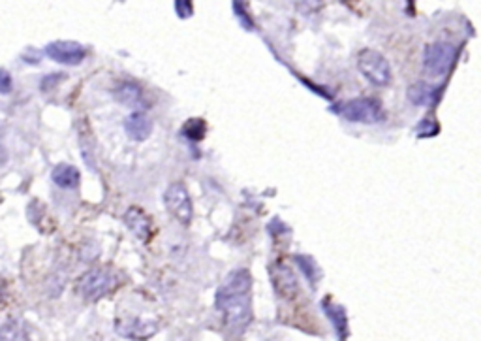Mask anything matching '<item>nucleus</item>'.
I'll use <instances>...</instances> for the list:
<instances>
[{
	"instance_id": "2",
	"label": "nucleus",
	"mask_w": 481,
	"mask_h": 341,
	"mask_svg": "<svg viewBox=\"0 0 481 341\" xmlns=\"http://www.w3.org/2000/svg\"><path fill=\"white\" fill-rule=\"evenodd\" d=\"M335 112H338L343 119L350 121V123H361V125H376L385 117L382 104L375 98L367 97L352 98V100L341 104Z\"/></svg>"
},
{
	"instance_id": "17",
	"label": "nucleus",
	"mask_w": 481,
	"mask_h": 341,
	"mask_svg": "<svg viewBox=\"0 0 481 341\" xmlns=\"http://www.w3.org/2000/svg\"><path fill=\"white\" fill-rule=\"evenodd\" d=\"M297 8H299V13H314L321 8V0H297Z\"/></svg>"
},
{
	"instance_id": "1",
	"label": "nucleus",
	"mask_w": 481,
	"mask_h": 341,
	"mask_svg": "<svg viewBox=\"0 0 481 341\" xmlns=\"http://www.w3.org/2000/svg\"><path fill=\"white\" fill-rule=\"evenodd\" d=\"M216 308L220 309V313L224 315V323L228 326V330L240 334V332L246 330V326L250 325V293H233V291L219 288V293H216Z\"/></svg>"
},
{
	"instance_id": "6",
	"label": "nucleus",
	"mask_w": 481,
	"mask_h": 341,
	"mask_svg": "<svg viewBox=\"0 0 481 341\" xmlns=\"http://www.w3.org/2000/svg\"><path fill=\"white\" fill-rule=\"evenodd\" d=\"M164 204L167 212L175 217L181 224H190L194 217L192 198L188 195L187 187L182 183H172L164 193Z\"/></svg>"
},
{
	"instance_id": "12",
	"label": "nucleus",
	"mask_w": 481,
	"mask_h": 341,
	"mask_svg": "<svg viewBox=\"0 0 481 341\" xmlns=\"http://www.w3.org/2000/svg\"><path fill=\"white\" fill-rule=\"evenodd\" d=\"M51 179H53V183L57 187H60V189H77L81 181V173L74 164L60 163L51 172Z\"/></svg>"
},
{
	"instance_id": "4",
	"label": "nucleus",
	"mask_w": 481,
	"mask_h": 341,
	"mask_svg": "<svg viewBox=\"0 0 481 341\" xmlns=\"http://www.w3.org/2000/svg\"><path fill=\"white\" fill-rule=\"evenodd\" d=\"M358 70L375 87H387L391 83V66L384 55L376 49H363L358 55Z\"/></svg>"
},
{
	"instance_id": "11",
	"label": "nucleus",
	"mask_w": 481,
	"mask_h": 341,
	"mask_svg": "<svg viewBox=\"0 0 481 341\" xmlns=\"http://www.w3.org/2000/svg\"><path fill=\"white\" fill-rule=\"evenodd\" d=\"M113 97L117 98V102H121L126 108L132 109H143L147 104H145V97L141 87L136 85L132 82H124L113 91Z\"/></svg>"
},
{
	"instance_id": "19",
	"label": "nucleus",
	"mask_w": 481,
	"mask_h": 341,
	"mask_svg": "<svg viewBox=\"0 0 481 341\" xmlns=\"http://www.w3.org/2000/svg\"><path fill=\"white\" fill-rule=\"evenodd\" d=\"M60 80H62L60 74H51V76H45L42 80V91H49V89L57 87V83H59Z\"/></svg>"
},
{
	"instance_id": "13",
	"label": "nucleus",
	"mask_w": 481,
	"mask_h": 341,
	"mask_svg": "<svg viewBox=\"0 0 481 341\" xmlns=\"http://www.w3.org/2000/svg\"><path fill=\"white\" fill-rule=\"evenodd\" d=\"M321 308L326 311L327 319L333 323V328L337 332L338 340H346L348 337V315L346 309L338 303H333L331 300H326L321 303Z\"/></svg>"
},
{
	"instance_id": "8",
	"label": "nucleus",
	"mask_w": 481,
	"mask_h": 341,
	"mask_svg": "<svg viewBox=\"0 0 481 341\" xmlns=\"http://www.w3.org/2000/svg\"><path fill=\"white\" fill-rule=\"evenodd\" d=\"M43 53L48 55L49 59L55 63L66 66H77L81 65L87 57V49L79 42L74 40H57L45 45Z\"/></svg>"
},
{
	"instance_id": "16",
	"label": "nucleus",
	"mask_w": 481,
	"mask_h": 341,
	"mask_svg": "<svg viewBox=\"0 0 481 341\" xmlns=\"http://www.w3.org/2000/svg\"><path fill=\"white\" fill-rule=\"evenodd\" d=\"M294 260L299 264L301 271L305 274V277L310 281V285H314L316 283V274H318V264L314 262L312 256L306 255H295Z\"/></svg>"
},
{
	"instance_id": "3",
	"label": "nucleus",
	"mask_w": 481,
	"mask_h": 341,
	"mask_svg": "<svg viewBox=\"0 0 481 341\" xmlns=\"http://www.w3.org/2000/svg\"><path fill=\"white\" fill-rule=\"evenodd\" d=\"M118 285L117 276L111 270H104V268H94V270L85 271L79 277V281L75 285V291L85 300L96 302L109 294L113 288Z\"/></svg>"
},
{
	"instance_id": "7",
	"label": "nucleus",
	"mask_w": 481,
	"mask_h": 341,
	"mask_svg": "<svg viewBox=\"0 0 481 341\" xmlns=\"http://www.w3.org/2000/svg\"><path fill=\"white\" fill-rule=\"evenodd\" d=\"M269 277L273 283V288L277 296L282 300H294L299 293V279L295 276V271L289 268L286 262H273L269 266Z\"/></svg>"
},
{
	"instance_id": "14",
	"label": "nucleus",
	"mask_w": 481,
	"mask_h": 341,
	"mask_svg": "<svg viewBox=\"0 0 481 341\" xmlns=\"http://www.w3.org/2000/svg\"><path fill=\"white\" fill-rule=\"evenodd\" d=\"M408 98H410V102L414 106H429L436 98V89L425 82H417L408 89Z\"/></svg>"
},
{
	"instance_id": "10",
	"label": "nucleus",
	"mask_w": 481,
	"mask_h": 341,
	"mask_svg": "<svg viewBox=\"0 0 481 341\" xmlns=\"http://www.w3.org/2000/svg\"><path fill=\"white\" fill-rule=\"evenodd\" d=\"M124 132L132 141H145L153 132V121L147 117L145 112L136 109L134 114L128 115L124 121Z\"/></svg>"
},
{
	"instance_id": "15",
	"label": "nucleus",
	"mask_w": 481,
	"mask_h": 341,
	"mask_svg": "<svg viewBox=\"0 0 481 341\" xmlns=\"http://www.w3.org/2000/svg\"><path fill=\"white\" fill-rule=\"evenodd\" d=\"M205 130H207V126H205L204 121L190 119L184 123V126H182V134L187 136V138H190V140L199 141V140H204Z\"/></svg>"
},
{
	"instance_id": "18",
	"label": "nucleus",
	"mask_w": 481,
	"mask_h": 341,
	"mask_svg": "<svg viewBox=\"0 0 481 341\" xmlns=\"http://www.w3.org/2000/svg\"><path fill=\"white\" fill-rule=\"evenodd\" d=\"M11 91V76L8 70H2L0 74V92L2 94H10Z\"/></svg>"
},
{
	"instance_id": "20",
	"label": "nucleus",
	"mask_w": 481,
	"mask_h": 341,
	"mask_svg": "<svg viewBox=\"0 0 481 341\" xmlns=\"http://www.w3.org/2000/svg\"><path fill=\"white\" fill-rule=\"evenodd\" d=\"M177 10H179L181 17H188L192 13V2L190 0H177Z\"/></svg>"
},
{
	"instance_id": "9",
	"label": "nucleus",
	"mask_w": 481,
	"mask_h": 341,
	"mask_svg": "<svg viewBox=\"0 0 481 341\" xmlns=\"http://www.w3.org/2000/svg\"><path fill=\"white\" fill-rule=\"evenodd\" d=\"M124 224L130 232L134 234L139 242H149L150 232H153V219L138 206L128 207L124 212Z\"/></svg>"
},
{
	"instance_id": "5",
	"label": "nucleus",
	"mask_w": 481,
	"mask_h": 341,
	"mask_svg": "<svg viewBox=\"0 0 481 341\" xmlns=\"http://www.w3.org/2000/svg\"><path fill=\"white\" fill-rule=\"evenodd\" d=\"M457 59V48L449 42H434L425 48L423 53V68L429 76H446Z\"/></svg>"
}]
</instances>
